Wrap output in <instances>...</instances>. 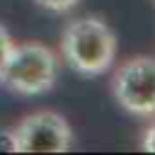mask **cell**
<instances>
[{"label": "cell", "instance_id": "6da1fadb", "mask_svg": "<svg viewBox=\"0 0 155 155\" xmlns=\"http://www.w3.org/2000/svg\"><path fill=\"white\" fill-rule=\"evenodd\" d=\"M116 34L97 15L75 17L61 31V56L78 75L94 78L107 73L116 61Z\"/></svg>", "mask_w": 155, "mask_h": 155}, {"label": "cell", "instance_id": "7a4b0ae2", "mask_svg": "<svg viewBox=\"0 0 155 155\" xmlns=\"http://www.w3.org/2000/svg\"><path fill=\"white\" fill-rule=\"evenodd\" d=\"M58 80L56 53L39 41H19L12 46L0 82L22 97H34L53 90Z\"/></svg>", "mask_w": 155, "mask_h": 155}, {"label": "cell", "instance_id": "3957f363", "mask_svg": "<svg viewBox=\"0 0 155 155\" xmlns=\"http://www.w3.org/2000/svg\"><path fill=\"white\" fill-rule=\"evenodd\" d=\"M114 102L131 116H155V58L133 56L119 63L111 73Z\"/></svg>", "mask_w": 155, "mask_h": 155}, {"label": "cell", "instance_id": "277c9868", "mask_svg": "<svg viewBox=\"0 0 155 155\" xmlns=\"http://www.w3.org/2000/svg\"><path fill=\"white\" fill-rule=\"evenodd\" d=\"M17 153H68L73 148V128L65 116L51 109L31 111L12 126Z\"/></svg>", "mask_w": 155, "mask_h": 155}, {"label": "cell", "instance_id": "5b68a950", "mask_svg": "<svg viewBox=\"0 0 155 155\" xmlns=\"http://www.w3.org/2000/svg\"><path fill=\"white\" fill-rule=\"evenodd\" d=\"M39 7H44V10H48V12H58V15H63V12H70L73 7H78L80 5V0H34Z\"/></svg>", "mask_w": 155, "mask_h": 155}, {"label": "cell", "instance_id": "8992f818", "mask_svg": "<svg viewBox=\"0 0 155 155\" xmlns=\"http://www.w3.org/2000/svg\"><path fill=\"white\" fill-rule=\"evenodd\" d=\"M12 46H15V41H12V36H10V31L0 24V78H2V70H5V63H7V58H10Z\"/></svg>", "mask_w": 155, "mask_h": 155}, {"label": "cell", "instance_id": "52a82bcc", "mask_svg": "<svg viewBox=\"0 0 155 155\" xmlns=\"http://www.w3.org/2000/svg\"><path fill=\"white\" fill-rule=\"evenodd\" d=\"M138 145H140V150H145V153H155V121H150V124L143 128Z\"/></svg>", "mask_w": 155, "mask_h": 155}, {"label": "cell", "instance_id": "ba28073f", "mask_svg": "<svg viewBox=\"0 0 155 155\" xmlns=\"http://www.w3.org/2000/svg\"><path fill=\"white\" fill-rule=\"evenodd\" d=\"M0 153H17L12 128H0Z\"/></svg>", "mask_w": 155, "mask_h": 155}]
</instances>
